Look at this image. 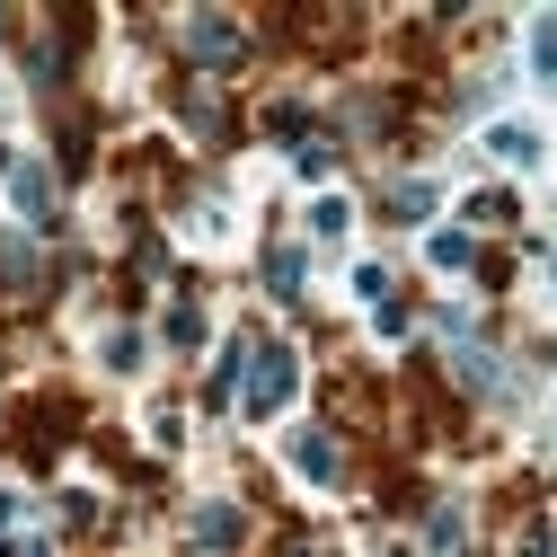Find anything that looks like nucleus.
<instances>
[{
    "instance_id": "1",
    "label": "nucleus",
    "mask_w": 557,
    "mask_h": 557,
    "mask_svg": "<svg viewBox=\"0 0 557 557\" xmlns=\"http://www.w3.org/2000/svg\"><path fill=\"white\" fill-rule=\"evenodd\" d=\"M248 416H274V407H293V381H301V363H293V345L284 336H265V345H248Z\"/></svg>"
},
{
    "instance_id": "2",
    "label": "nucleus",
    "mask_w": 557,
    "mask_h": 557,
    "mask_svg": "<svg viewBox=\"0 0 557 557\" xmlns=\"http://www.w3.org/2000/svg\"><path fill=\"white\" fill-rule=\"evenodd\" d=\"M186 53L203 62V72H231V62L248 53V36H239L231 18H186Z\"/></svg>"
},
{
    "instance_id": "3",
    "label": "nucleus",
    "mask_w": 557,
    "mask_h": 557,
    "mask_svg": "<svg viewBox=\"0 0 557 557\" xmlns=\"http://www.w3.org/2000/svg\"><path fill=\"white\" fill-rule=\"evenodd\" d=\"M10 203H18L27 222H45V213H53V177H45L36 160H10Z\"/></svg>"
},
{
    "instance_id": "4",
    "label": "nucleus",
    "mask_w": 557,
    "mask_h": 557,
    "mask_svg": "<svg viewBox=\"0 0 557 557\" xmlns=\"http://www.w3.org/2000/svg\"><path fill=\"white\" fill-rule=\"evenodd\" d=\"M239 531H248L239 505H203V513H195V540H203V548H239Z\"/></svg>"
},
{
    "instance_id": "5",
    "label": "nucleus",
    "mask_w": 557,
    "mask_h": 557,
    "mask_svg": "<svg viewBox=\"0 0 557 557\" xmlns=\"http://www.w3.org/2000/svg\"><path fill=\"white\" fill-rule=\"evenodd\" d=\"M293 469H301V478H336V443H327L319 425H310V434H293Z\"/></svg>"
},
{
    "instance_id": "6",
    "label": "nucleus",
    "mask_w": 557,
    "mask_h": 557,
    "mask_svg": "<svg viewBox=\"0 0 557 557\" xmlns=\"http://www.w3.org/2000/svg\"><path fill=\"white\" fill-rule=\"evenodd\" d=\"M434 265H443V274H469V265H478L469 231H434Z\"/></svg>"
},
{
    "instance_id": "7",
    "label": "nucleus",
    "mask_w": 557,
    "mask_h": 557,
    "mask_svg": "<svg viewBox=\"0 0 557 557\" xmlns=\"http://www.w3.org/2000/svg\"><path fill=\"white\" fill-rule=\"evenodd\" d=\"M531 72L557 89V18H540V27H531Z\"/></svg>"
},
{
    "instance_id": "8",
    "label": "nucleus",
    "mask_w": 557,
    "mask_h": 557,
    "mask_svg": "<svg viewBox=\"0 0 557 557\" xmlns=\"http://www.w3.org/2000/svg\"><path fill=\"white\" fill-rule=\"evenodd\" d=\"M265 284L293 301V293H301V257H293V248H274V257H265Z\"/></svg>"
},
{
    "instance_id": "9",
    "label": "nucleus",
    "mask_w": 557,
    "mask_h": 557,
    "mask_svg": "<svg viewBox=\"0 0 557 557\" xmlns=\"http://www.w3.org/2000/svg\"><path fill=\"white\" fill-rule=\"evenodd\" d=\"M389 213H398V222H425V213H434V186H398Z\"/></svg>"
},
{
    "instance_id": "10",
    "label": "nucleus",
    "mask_w": 557,
    "mask_h": 557,
    "mask_svg": "<svg viewBox=\"0 0 557 557\" xmlns=\"http://www.w3.org/2000/svg\"><path fill=\"white\" fill-rule=\"evenodd\" d=\"M169 345H177V355H186V345H203V319H195V301H177V310H169Z\"/></svg>"
},
{
    "instance_id": "11",
    "label": "nucleus",
    "mask_w": 557,
    "mask_h": 557,
    "mask_svg": "<svg viewBox=\"0 0 557 557\" xmlns=\"http://www.w3.org/2000/svg\"><path fill=\"white\" fill-rule=\"evenodd\" d=\"M486 143H496L505 160H540V143H531V133H522V124H496V133H486Z\"/></svg>"
},
{
    "instance_id": "12",
    "label": "nucleus",
    "mask_w": 557,
    "mask_h": 557,
    "mask_svg": "<svg viewBox=\"0 0 557 557\" xmlns=\"http://www.w3.org/2000/svg\"><path fill=\"white\" fill-rule=\"evenodd\" d=\"M107 363H115V372H133V363H143V336L115 327V336H107Z\"/></svg>"
},
{
    "instance_id": "13",
    "label": "nucleus",
    "mask_w": 557,
    "mask_h": 557,
    "mask_svg": "<svg viewBox=\"0 0 557 557\" xmlns=\"http://www.w3.org/2000/svg\"><path fill=\"white\" fill-rule=\"evenodd\" d=\"M310 231H319V239H336V231H345V203H336V195H319V203H310Z\"/></svg>"
}]
</instances>
